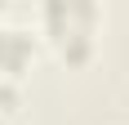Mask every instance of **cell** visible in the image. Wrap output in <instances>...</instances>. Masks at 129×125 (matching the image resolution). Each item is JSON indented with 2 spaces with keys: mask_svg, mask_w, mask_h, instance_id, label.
<instances>
[{
  "mask_svg": "<svg viewBox=\"0 0 129 125\" xmlns=\"http://www.w3.org/2000/svg\"><path fill=\"white\" fill-rule=\"evenodd\" d=\"M31 58V36L18 31V27H0V72L5 76H18Z\"/></svg>",
  "mask_w": 129,
  "mask_h": 125,
  "instance_id": "2",
  "label": "cell"
},
{
  "mask_svg": "<svg viewBox=\"0 0 129 125\" xmlns=\"http://www.w3.org/2000/svg\"><path fill=\"white\" fill-rule=\"evenodd\" d=\"M93 23H98V9L93 5H45V27L49 36L58 40L62 58L71 62H85L93 49Z\"/></svg>",
  "mask_w": 129,
  "mask_h": 125,
  "instance_id": "1",
  "label": "cell"
}]
</instances>
